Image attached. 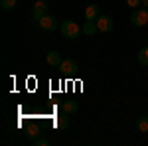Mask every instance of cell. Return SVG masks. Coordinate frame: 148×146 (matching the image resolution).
<instances>
[{"label":"cell","mask_w":148,"mask_h":146,"mask_svg":"<svg viewBox=\"0 0 148 146\" xmlns=\"http://www.w3.org/2000/svg\"><path fill=\"white\" fill-rule=\"evenodd\" d=\"M95 22H97L99 32H105V34H107V32L113 30V18H111V16H99Z\"/></svg>","instance_id":"5"},{"label":"cell","mask_w":148,"mask_h":146,"mask_svg":"<svg viewBox=\"0 0 148 146\" xmlns=\"http://www.w3.org/2000/svg\"><path fill=\"white\" fill-rule=\"evenodd\" d=\"M138 63L140 65H148V45L138 51Z\"/></svg>","instance_id":"12"},{"label":"cell","mask_w":148,"mask_h":146,"mask_svg":"<svg viewBox=\"0 0 148 146\" xmlns=\"http://www.w3.org/2000/svg\"><path fill=\"white\" fill-rule=\"evenodd\" d=\"M142 8H146V10H148V0H142Z\"/></svg>","instance_id":"18"},{"label":"cell","mask_w":148,"mask_h":146,"mask_svg":"<svg viewBox=\"0 0 148 146\" xmlns=\"http://www.w3.org/2000/svg\"><path fill=\"white\" fill-rule=\"evenodd\" d=\"M136 128L140 132H148V117L146 114H142V117L136 119Z\"/></svg>","instance_id":"11"},{"label":"cell","mask_w":148,"mask_h":146,"mask_svg":"<svg viewBox=\"0 0 148 146\" xmlns=\"http://www.w3.org/2000/svg\"><path fill=\"white\" fill-rule=\"evenodd\" d=\"M63 111L69 112V114L75 112V111H77V103H75V101H65V103H63Z\"/></svg>","instance_id":"13"},{"label":"cell","mask_w":148,"mask_h":146,"mask_svg":"<svg viewBox=\"0 0 148 146\" xmlns=\"http://www.w3.org/2000/svg\"><path fill=\"white\" fill-rule=\"evenodd\" d=\"M81 30H83V34L85 36H95L97 32H99V28H97V22H91V20H85V24L81 26Z\"/></svg>","instance_id":"9"},{"label":"cell","mask_w":148,"mask_h":146,"mask_svg":"<svg viewBox=\"0 0 148 146\" xmlns=\"http://www.w3.org/2000/svg\"><path fill=\"white\" fill-rule=\"evenodd\" d=\"M97 18H99V6H97V4H89V6L85 8V20L95 22Z\"/></svg>","instance_id":"10"},{"label":"cell","mask_w":148,"mask_h":146,"mask_svg":"<svg viewBox=\"0 0 148 146\" xmlns=\"http://www.w3.org/2000/svg\"><path fill=\"white\" fill-rule=\"evenodd\" d=\"M38 26H40L42 30H46V32H53V30L57 28V18H56V16H51V14H46V16L40 18Z\"/></svg>","instance_id":"3"},{"label":"cell","mask_w":148,"mask_h":146,"mask_svg":"<svg viewBox=\"0 0 148 146\" xmlns=\"http://www.w3.org/2000/svg\"><path fill=\"white\" fill-rule=\"evenodd\" d=\"M46 61H47V65H51V67H59L61 61H63V57H61L59 51H49L46 56Z\"/></svg>","instance_id":"7"},{"label":"cell","mask_w":148,"mask_h":146,"mask_svg":"<svg viewBox=\"0 0 148 146\" xmlns=\"http://www.w3.org/2000/svg\"><path fill=\"white\" fill-rule=\"evenodd\" d=\"M61 73H65V75H71V73H75V69H77V63H75V59H63L61 61Z\"/></svg>","instance_id":"6"},{"label":"cell","mask_w":148,"mask_h":146,"mask_svg":"<svg viewBox=\"0 0 148 146\" xmlns=\"http://www.w3.org/2000/svg\"><path fill=\"white\" fill-rule=\"evenodd\" d=\"M46 14H47V2H46V0L36 2V4H34V10H32V18H34L36 22H40V18H42V16H46Z\"/></svg>","instance_id":"4"},{"label":"cell","mask_w":148,"mask_h":146,"mask_svg":"<svg viewBox=\"0 0 148 146\" xmlns=\"http://www.w3.org/2000/svg\"><path fill=\"white\" fill-rule=\"evenodd\" d=\"M56 126L59 128V130H65V128H69V112H59L56 117Z\"/></svg>","instance_id":"8"},{"label":"cell","mask_w":148,"mask_h":146,"mask_svg":"<svg viewBox=\"0 0 148 146\" xmlns=\"http://www.w3.org/2000/svg\"><path fill=\"white\" fill-rule=\"evenodd\" d=\"M130 24L136 26V28H142L148 24V10L146 8H134V12L130 14Z\"/></svg>","instance_id":"2"},{"label":"cell","mask_w":148,"mask_h":146,"mask_svg":"<svg viewBox=\"0 0 148 146\" xmlns=\"http://www.w3.org/2000/svg\"><path fill=\"white\" fill-rule=\"evenodd\" d=\"M16 2L18 0H0V6H2V10H12L16 6Z\"/></svg>","instance_id":"14"},{"label":"cell","mask_w":148,"mask_h":146,"mask_svg":"<svg viewBox=\"0 0 148 146\" xmlns=\"http://www.w3.org/2000/svg\"><path fill=\"white\" fill-rule=\"evenodd\" d=\"M126 6H130V8H138V6H142V0H125Z\"/></svg>","instance_id":"16"},{"label":"cell","mask_w":148,"mask_h":146,"mask_svg":"<svg viewBox=\"0 0 148 146\" xmlns=\"http://www.w3.org/2000/svg\"><path fill=\"white\" fill-rule=\"evenodd\" d=\"M26 134H28V138H32V140H36V138H38V134H40V132H38V128H30V130H28V132H26Z\"/></svg>","instance_id":"17"},{"label":"cell","mask_w":148,"mask_h":146,"mask_svg":"<svg viewBox=\"0 0 148 146\" xmlns=\"http://www.w3.org/2000/svg\"><path fill=\"white\" fill-rule=\"evenodd\" d=\"M59 32L63 34V38H69V40H75V38H79V34L83 32L77 22H73V20H65V22H61L59 26Z\"/></svg>","instance_id":"1"},{"label":"cell","mask_w":148,"mask_h":146,"mask_svg":"<svg viewBox=\"0 0 148 146\" xmlns=\"http://www.w3.org/2000/svg\"><path fill=\"white\" fill-rule=\"evenodd\" d=\"M34 144L36 146H47V144H49V140H47V138H42V136H38V138L34 140Z\"/></svg>","instance_id":"15"}]
</instances>
